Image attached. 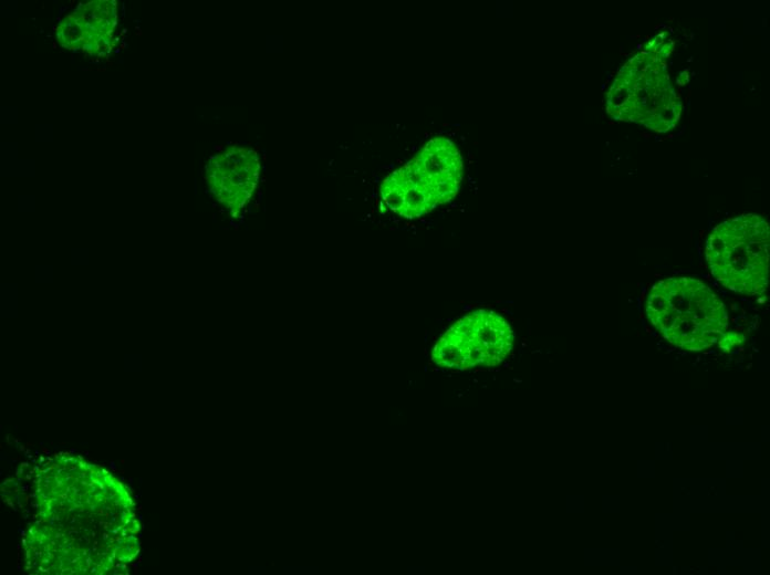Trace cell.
I'll return each instance as SVG.
<instances>
[{
    "instance_id": "cell-3",
    "label": "cell",
    "mask_w": 770,
    "mask_h": 575,
    "mask_svg": "<svg viewBox=\"0 0 770 575\" xmlns=\"http://www.w3.org/2000/svg\"><path fill=\"white\" fill-rule=\"evenodd\" d=\"M513 338V331L502 316L492 311H475L441 335L431 359L440 367L456 370L496 366L510 354Z\"/></svg>"
},
{
    "instance_id": "cell-5",
    "label": "cell",
    "mask_w": 770,
    "mask_h": 575,
    "mask_svg": "<svg viewBox=\"0 0 770 575\" xmlns=\"http://www.w3.org/2000/svg\"><path fill=\"white\" fill-rule=\"evenodd\" d=\"M259 175L260 160L257 151L236 145L209 159L205 178L217 202L232 217H237L251 200Z\"/></svg>"
},
{
    "instance_id": "cell-1",
    "label": "cell",
    "mask_w": 770,
    "mask_h": 575,
    "mask_svg": "<svg viewBox=\"0 0 770 575\" xmlns=\"http://www.w3.org/2000/svg\"><path fill=\"white\" fill-rule=\"evenodd\" d=\"M652 324L677 347L700 351L721 339L728 315L716 294L694 278H669L647 297Z\"/></svg>"
},
{
    "instance_id": "cell-4",
    "label": "cell",
    "mask_w": 770,
    "mask_h": 575,
    "mask_svg": "<svg viewBox=\"0 0 770 575\" xmlns=\"http://www.w3.org/2000/svg\"><path fill=\"white\" fill-rule=\"evenodd\" d=\"M730 233L710 237L706 259L712 276L742 294H760L768 284V240H757L759 224L727 223Z\"/></svg>"
},
{
    "instance_id": "cell-2",
    "label": "cell",
    "mask_w": 770,
    "mask_h": 575,
    "mask_svg": "<svg viewBox=\"0 0 770 575\" xmlns=\"http://www.w3.org/2000/svg\"><path fill=\"white\" fill-rule=\"evenodd\" d=\"M462 158L447 137L428 140L417 155L393 171L381 186L383 202L393 212L418 218L449 202L459 191Z\"/></svg>"
},
{
    "instance_id": "cell-6",
    "label": "cell",
    "mask_w": 770,
    "mask_h": 575,
    "mask_svg": "<svg viewBox=\"0 0 770 575\" xmlns=\"http://www.w3.org/2000/svg\"><path fill=\"white\" fill-rule=\"evenodd\" d=\"M117 21L115 1H87L60 20L55 38L64 49L90 56H102L115 44Z\"/></svg>"
}]
</instances>
